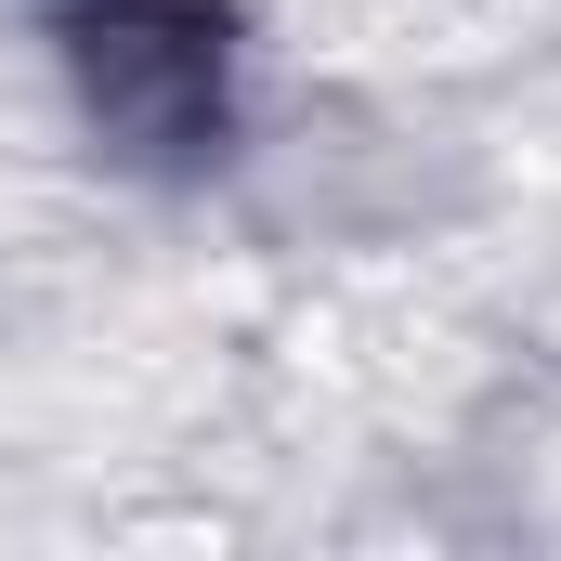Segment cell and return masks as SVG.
Segmentation results:
<instances>
[{"label":"cell","instance_id":"1","mask_svg":"<svg viewBox=\"0 0 561 561\" xmlns=\"http://www.w3.org/2000/svg\"><path fill=\"white\" fill-rule=\"evenodd\" d=\"M92 131L131 157H196L222 144V13L209 0H92L66 26Z\"/></svg>","mask_w":561,"mask_h":561}]
</instances>
